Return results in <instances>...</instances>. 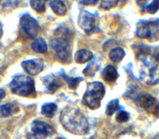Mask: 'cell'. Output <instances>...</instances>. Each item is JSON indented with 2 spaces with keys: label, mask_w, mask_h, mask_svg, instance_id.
<instances>
[{
  "label": "cell",
  "mask_w": 159,
  "mask_h": 139,
  "mask_svg": "<svg viewBox=\"0 0 159 139\" xmlns=\"http://www.w3.org/2000/svg\"><path fill=\"white\" fill-rule=\"evenodd\" d=\"M43 83L45 85V91L49 94L56 92L61 86V83L59 79L53 76H46L43 78Z\"/></svg>",
  "instance_id": "cell-11"
},
{
  "label": "cell",
  "mask_w": 159,
  "mask_h": 139,
  "mask_svg": "<svg viewBox=\"0 0 159 139\" xmlns=\"http://www.w3.org/2000/svg\"><path fill=\"white\" fill-rule=\"evenodd\" d=\"M136 35L140 39L157 41L159 39V20L139 21L137 24Z\"/></svg>",
  "instance_id": "cell-5"
},
{
  "label": "cell",
  "mask_w": 159,
  "mask_h": 139,
  "mask_svg": "<svg viewBox=\"0 0 159 139\" xmlns=\"http://www.w3.org/2000/svg\"><path fill=\"white\" fill-rule=\"evenodd\" d=\"M99 0H83L81 3L84 6H94L98 3Z\"/></svg>",
  "instance_id": "cell-25"
},
{
  "label": "cell",
  "mask_w": 159,
  "mask_h": 139,
  "mask_svg": "<svg viewBox=\"0 0 159 139\" xmlns=\"http://www.w3.org/2000/svg\"><path fill=\"white\" fill-rule=\"evenodd\" d=\"M73 33L68 28L60 27L56 32L54 37L50 41L52 49L57 57L62 62H67L72 55Z\"/></svg>",
  "instance_id": "cell-2"
},
{
  "label": "cell",
  "mask_w": 159,
  "mask_h": 139,
  "mask_svg": "<svg viewBox=\"0 0 159 139\" xmlns=\"http://www.w3.org/2000/svg\"><path fill=\"white\" fill-rule=\"evenodd\" d=\"M5 96H6L5 91H4L3 89H1V88H0V99H3Z\"/></svg>",
  "instance_id": "cell-27"
},
{
  "label": "cell",
  "mask_w": 159,
  "mask_h": 139,
  "mask_svg": "<svg viewBox=\"0 0 159 139\" xmlns=\"http://www.w3.org/2000/svg\"><path fill=\"white\" fill-rule=\"evenodd\" d=\"M31 49L35 53L44 54L48 51V45L42 38H38L31 44Z\"/></svg>",
  "instance_id": "cell-16"
},
{
  "label": "cell",
  "mask_w": 159,
  "mask_h": 139,
  "mask_svg": "<svg viewBox=\"0 0 159 139\" xmlns=\"http://www.w3.org/2000/svg\"><path fill=\"white\" fill-rule=\"evenodd\" d=\"M48 0H30V4L34 10L38 13H43L45 10V4Z\"/></svg>",
  "instance_id": "cell-19"
},
{
  "label": "cell",
  "mask_w": 159,
  "mask_h": 139,
  "mask_svg": "<svg viewBox=\"0 0 159 139\" xmlns=\"http://www.w3.org/2000/svg\"><path fill=\"white\" fill-rule=\"evenodd\" d=\"M136 102L148 113H154L157 106L155 99L151 95L143 94L136 98Z\"/></svg>",
  "instance_id": "cell-10"
},
{
  "label": "cell",
  "mask_w": 159,
  "mask_h": 139,
  "mask_svg": "<svg viewBox=\"0 0 159 139\" xmlns=\"http://www.w3.org/2000/svg\"><path fill=\"white\" fill-rule=\"evenodd\" d=\"M10 90L15 95L22 97H30L35 95L34 81L27 75H16L13 77L10 85Z\"/></svg>",
  "instance_id": "cell-4"
},
{
  "label": "cell",
  "mask_w": 159,
  "mask_h": 139,
  "mask_svg": "<svg viewBox=\"0 0 159 139\" xmlns=\"http://www.w3.org/2000/svg\"><path fill=\"white\" fill-rule=\"evenodd\" d=\"M159 9V0H154L148 7H147V11L149 13H155Z\"/></svg>",
  "instance_id": "cell-24"
},
{
  "label": "cell",
  "mask_w": 159,
  "mask_h": 139,
  "mask_svg": "<svg viewBox=\"0 0 159 139\" xmlns=\"http://www.w3.org/2000/svg\"><path fill=\"white\" fill-rule=\"evenodd\" d=\"M60 122L66 131L76 135L85 134L89 130L87 117L79 108L75 106H68L62 111Z\"/></svg>",
  "instance_id": "cell-1"
},
{
  "label": "cell",
  "mask_w": 159,
  "mask_h": 139,
  "mask_svg": "<svg viewBox=\"0 0 159 139\" xmlns=\"http://www.w3.org/2000/svg\"><path fill=\"white\" fill-rule=\"evenodd\" d=\"M93 53L88 49H80L75 53L74 59L77 63L83 64L87 62H89L93 59Z\"/></svg>",
  "instance_id": "cell-14"
},
{
  "label": "cell",
  "mask_w": 159,
  "mask_h": 139,
  "mask_svg": "<svg viewBox=\"0 0 159 139\" xmlns=\"http://www.w3.org/2000/svg\"><path fill=\"white\" fill-rule=\"evenodd\" d=\"M58 107L56 104L49 102V103H45L42 106V114L48 118H52L56 114Z\"/></svg>",
  "instance_id": "cell-17"
},
{
  "label": "cell",
  "mask_w": 159,
  "mask_h": 139,
  "mask_svg": "<svg viewBox=\"0 0 159 139\" xmlns=\"http://www.w3.org/2000/svg\"><path fill=\"white\" fill-rule=\"evenodd\" d=\"M55 133V130L48 123L41 120H34L30 125V132L27 134V139H46Z\"/></svg>",
  "instance_id": "cell-6"
},
{
  "label": "cell",
  "mask_w": 159,
  "mask_h": 139,
  "mask_svg": "<svg viewBox=\"0 0 159 139\" xmlns=\"http://www.w3.org/2000/svg\"><path fill=\"white\" fill-rule=\"evenodd\" d=\"M119 0H102L101 7L104 10H109L117 5Z\"/></svg>",
  "instance_id": "cell-22"
},
{
  "label": "cell",
  "mask_w": 159,
  "mask_h": 139,
  "mask_svg": "<svg viewBox=\"0 0 159 139\" xmlns=\"http://www.w3.org/2000/svg\"><path fill=\"white\" fill-rule=\"evenodd\" d=\"M20 108L17 104L10 102L0 106V117H8L19 112Z\"/></svg>",
  "instance_id": "cell-12"
},
{
  "label": "cell",
  "mask_w": 159,
  "mask_h": 139,
  "mask_svg": "<svg viewBox=\"0 0 159 139\" xmlns=\"http://www.w3.org/2000/svg\"><path fill=\"white\" fill-rule=\"evenodd\" d=\"M62 77H63V78L66 81L69 88H70V89H76V88H77L78 85H79V84L80 83V81H82V80H83V78H81V77L73 78V77H67L65 74H63Z\"/></svg>",
  "instance_id": "cell-21"
},
{
  "label": "cell",
  "mask_w": 159,
  "mask_h": 139,
  "mask_svg": "<svg viewBox=\"0 0 159 139\" xmlns=\"http://www.w3.org/2000/svg\"><path fill=\"white\" fill-rule=\"evenodd\" d=\"M2 34H3V31H2V24L0 23V39L2 38Z\"/></svg>",
  "instance_id": "cell-29"
},
{
  "label": "cell",
  "mask_w": 159,
  "mask_h": 139,
  "mask_svg": "<svg viewBox=\"0 0 159 139\" xmlns=\"http://www.w3.org/2000/svg\"><path fill=\"white\" fill-rule=\"evenodd\" d=\"M102 78L108 83L115 82L119 77V74L116 69L113 66L108 65L102 71Z\"/></svg>",
  "instance_id": "cell-13"
},
{
  "label": "cell",
  "mask_w": 159,
  "mask_h": 139,
  "mask_svg": "<svg viewBox=\"0 0 159 139\" xmlns=\"http://www.w3.org/2000/svg\"><path fill=\"white\" fill-rule=\"evenodd\" d=\"M78 24L80 27L88 35L94 33L97 29L96 17L94 15L84 10H82L80 12L78 16Z\"/></svg>",
  "instance_id": "cell-7"
},
{
  "label": "cell",
  "mask_w": 159,
  "mask_h": 139,
  "mask_svg": "<svg viewBox=\"0 0 159 139\" xmlns=\"http://www.w3.org/2000/svg\"><path fill=\"white\" fill-rule=\"evenodd\" d=\"M105 94V88L103 84L99 81L91 82L88 85L84 95V103L91 109L100 107L101 102Z\"/></svg>",
  "instance_id": "cell-3"
},
{
  "label": "cell",
  "mask_w": 159,
  "mask_h": 139,
  "mask_svg": "<svg viewBox=\"0 0 159 139\" xmlns=\"http://www.w3.org/2000/svg\"><path fill=\"white\" fill-rule=\"evenodd\" d=\"M21 66L27 74L32 76L41 74L44 71V67H45L43 61L40 59H30V60L23 61Z\"/></svg>",
  "instance_id": "cell-9"
},
{
  "label": "cell",
  "mask_w": 159,
  "mask_h": 139,
  "mask_svg": "<svg viewBox=\"0 0 159 139\" xmlns=\"http://www.w3.org/2000/svg\"><path fill=\"white\" fill-rule=\"evenodd\" d=\"M20 26L24 33L30 39L36 37L40 29L39 24L36 20L28 14L22 16L20 20Z\"/></svg>",
  "instance_id": "cell-8"
},
{
  "label": "cell",
  "mask_w": 159,
  "mask_h": 139,
  "mask_svg": "<svg viewBox=\"0 0 159 139\" xmlns=\"http://www.w3.org/2000/svg\"><path fill=\"white\" fill-rule=\"evenodd\" d=\"M50 7L52 11L58 16H64L66 14L67 9L65 3L61 0H53L50 2Z\"/></svg>",
  "instance_id": "cell-15"
},
{
  "label": "cell",
  "mask_w": 159,
  "mask_h": 139,
  "mask_svg": "<svg viewBox=\"0 0 159 139\" xmlns=\"http://www.w3.org/2000/svg\"><path fill=\"white\" fill-rule=\"evenodd\" d=\"M129 119V114L126 111H120L116 115V121L119 123H124Z\"/></svg>",
  "instance_id": "cell-23"
},
{
  "label": "cell",
  "mask_w": 159,
  "mask_h": 139,
  "mask_svg": "<svg viewBox=\"0 0 159 139\" xmlns=\"http://www.w3.org/2000/svg\"><path fill=\"white\" fill-rule=\"evenodd\" d=\"M56 139H64V138H62V137H58V138H56Z\"/></svg>",
  "instance_id": "cell-31"
},
{
  "label": "cell",
  "mask_w": 159,
  "mask_h": 139,
  "mask_svg": "<svg viewBox=\"0 0 159 139\" xmlns=\"http://www.w3.org/2000/svg\"><path fill=\"white\" fill-rule=\"evenodd\" d=\"M120 109V106H119V99H115L113 100L110 101L107 105L106 109H105V114L108 116L113 115L114 113L118 111Z\"/></svg>",
  "instance_id": "cell-20"
},
{
  "label": "cell",
  "mask_w": 159,
  "mask_h": 139,
  "mask_svg": "<svg viewBox=\"0 0 159 139\" xmlns=\"http://www.w3.org/2000/svg\"><path fill=\"white\" fill-rule=\"evenodd\" d=\"M155 114L156 117H159V103L157 104V106H156V109L154 113Z\"/></svg>",
  "instance_id": "cell-28"
},
{
  "label": "cell",
  "mask_w": 159,
  "mask_h": 139,
  "mask_svg": "<svg viewBox=\"0 0 159 139\" xmlns=\"http://www.w3.org/2000/svg\"><path fill=\"white\" fill-rule=\"evenodd\" d=\"M155 59H156V61H157V62L158 63H159V53H158V54L157 55V56H156Z\"/></svg>",
  "instance_id": "cell-30"
},
{
  "label": "cell",
  "mask_w": 159,
  "mask_h": 139,
  "mask_svg": "<svg viewBox=\"0 0 159 139\" xmlns=\"http://www.w3.org/2000/svg\"><path fill=\"white\" fill-rule=\"evenodd\" d=\"M109 59L114 63L121 62L125 56V51L122 48H115L109 53Z\"/></svg>",
  "instance_id": "cell-18"
},
{
  "label": "cell",
  "mask_w": 159,
  "mask_h": 139,
  "mask_svg": "<svg viewBox=\"0 0 159 139\" xmlns=\"http://www.w3.org/2000/svg\"><path fill=\"white\" fill-rule=\"evenodd\" d=\"M137 4L140 7H145V5L147 4V2H148V0H136Z\"/></svg>",
  "instance_id": "cell-26"
}]
</instances>
